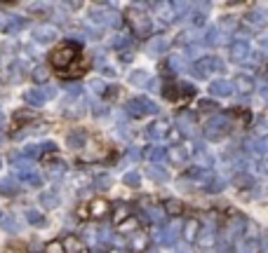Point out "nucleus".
Here are the masks:
<instances>
[{"label":"nucleus","mask_w":268,"mask_h":253,"mask_svg":"<svg viewBox=\"0 0 268 253\" xmlns=\"http://www.w3.org/2000/svg\"><path fill=\"white\" fill-rule=\"evenodd\" d=\"M59 242H61V249H64V253H90L87 244H85L80 237H76V235H66V237L59 239Z\"/></svg>","instance_id":"obj_3"},{"label":"nucleus","mask_w":268,"mask_h":253,"mask_svg":"<svg viewBox=\"0 0 268 253\" xmlns=\"http://www.w3.org/2000/svg\"><path fill=\"white\" fill-rule=\"evenodd\" d=\"M9 253H26V251H9Z\"/></svg>","instance_id":"obj_5"},{"label":"nucleus","mask_w":268,"mask_h":253,"mask_svg":"<svg viewBox=\"0 0 268 253\" xmlns=\"http://www.w3.org/2000/svg\"><path fill=\"white\" fill-rule=\"evenodd\" d=\"M45 253H64V249H61V242H59V239L50 242V244L45 246Z\"/></svg>","instance_id":"obj_4"},{"label":"nucleus","mask_w":268,"mask_h":253,"mask_svg":"<svg viewBox=\"0 0 268 253\" xmlns=\"http://www.w3.org/2000/svg\"><path fill=\"white\" fill-rule=\"evenodd\" d=\"M50 66L52 71H57V75L76 80L85 75V71L90 68V61L85 59L83 47L78 42H59L50 52Z\"/></svg>","instance_id":"obj_1"},{"label":"nucleus","mask_w":268,"mask_h":253,"mask_svg":"<svg viewBox=\"0 0 268 253\" xmlns=\"http://www.w3.org/2000/svg\"><path fill=\"white\" fill-rule=\"evenodd\" d=\"M111 213V206L106 199H90V202H85L80 209H78V218L80 221H101L104 216H109Z\"/></svg>","instance_id":"obj_2"}]
</instances>
